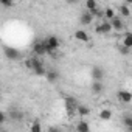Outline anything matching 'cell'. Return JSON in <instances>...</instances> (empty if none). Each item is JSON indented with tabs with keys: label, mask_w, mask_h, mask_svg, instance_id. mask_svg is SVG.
<instances>
[{
	"label": "cell",
	"mask_w": 132,
	"mask_h": 132,
	"mask_svg": "<svg viewBox=\"0 0 132 132\" xmlns=\"http://www.w3.org/2000/svg\"><path fill=\"white\" fill-rule=\"evenodd\" d=\"M42 40H44L47 54H53V53L59 48V45H61V42H59V39H57L56 36H48V37H45V39H42Z\"/></svg>",
	"instance_id": "7a4b0ae2"
},
{
	"label": "cell",
	"mask_w": 132,
	"mask_h": 132,
	"mask_svg": "<svg viewBox=\"0 0 132 132\" xmlns=\"http://www.w3.org/2000/svg\"><path fill=\"white\" fill-rule=\"evenodd\" d=\"M76 113H78L79 117H87V115L90 113V109H89L87 106H84V104H78V106H76Z\"/></svg>",
	"instance_id": "5bb4252c"
},
{
	"label": "cell",
	"mask_w": 132,
	"mask_h": 132,
	"mask_svg": "<svg viewBox=\"0 0 132 132\" xmlns=\"http://www.w3.org/2000/svg\"><path fill=\"white\" fill-rule=\"evenodd\" d=\"M90 75H92L93 81H103V78H104V70L100 67V65H95V67L92 69V72H90Z\"/></svg>",
	"instance_id": "9c48e42d"
},
{
	"label": "cell",
	"mask_w": 132,
	"mask_h": 132,
	"mask_svg": "<svg viewBox=\"0 0 132 132\" xmlns=\"http://www.w3.org/2000/svg\"><path fill=\"white\" fill-rule=\"evenodd\" d=\"M109 22H110L112 31H118V33H120V31H123V30H124V22H123L118 16H113Z\"/></svg>",
	"instance_id": "8992f818"
},
{
	"label": "cell",
	"mask_w": 132,
	"mask_h": 132,
	"mask_svg": "<svg viewBox=\"0 0 132 132\" xmlns=\"http://www.w3.org/2000/svg\"><path fill=\"white\" fill-rule=\"evenodd\" d=\"M98 117H100V120H103V121H109V120L112 118V110H110V109H101Z\"/></svg>",
	"instance_id": "9a60e30c"
},
{
	"label": "cell",
	"mask_w": 132,
	"mask_h": 132,
	"mask_svg": "<svg viewBox=\"0 0 132 132\" xmlns=\"http://www.w3.org/2000/svg\"><path fill=\"white\" fill-rule=\"evenodd\" d=\"M70 3H76V2H79V0H69Z\"/></svg>",
	"instance_id": "484cf974"
},
{
	"label": "cell",
	"mask_w": 132,
	"mask_h": 132,
	"mask_svg": "<svg viewBox=\"0 0 132 132\" xmlns=\"http://www.w3.org/2000/svg\"><path fill=\"white\" fill-rule=\"evenodd\" d=\"M30 129H31L33 132H40V130H42V126H40V124L36 121V123H33V124L30 126Z\"/></svg>",
	"instance_id": "603a6c76"
},
{
	"label": "cell",
	"mask_w": 132,
	"mask_h": 132,
	"mask_svg": "<svg viewBox=\"0 0 132 132\" xmlns=\"http://www.w3.org/2000/svg\"><path fill=\"white\" fill-rule=\"evenodd\" d=\"M33 53H34L36 56H45V54H47L44 40H34V44H33Z\"/></svg>",
	"instance_id": "52a82bcc"
},
{
	"label": "cell",
	"mask_w": 132,
	"mask_h": 132,
	"mask_svg": "<svg viewBox=\"0 0 132 132\" xmlns=\"http://www.w3.org/2000/svg\"><path fill=\"white\" fill-rule=\"evenodd\" d=\"M0 5L5 8H11L13 6V0H0Z\"/></svg>",
	"instance_id": "cb8c5ba5"
},
{
	"label": "cell",
	"mask_w": 132,
	"mask_h": 132,
	"mask_svg": "<svg viewBox=\"0 0 132 132\" xmlns=\"http://www.w3.org/2000/svg\"><path fill=\"white\" fill-rule=\"evenodd\" d=\"M86 8L90 14L96 16L98 14V3H96V0H86Z\"/></svg>",
	"instance_id": "8fae6325"
},
{
	"label": "cell",
	"mask_w": 132,
	"mask_h": 132,
	"mask_svg": "<svg viewBox=\"0 0 132 132\" xmlns=\"http://www.w3.org/2000/svg\"><path fill=\"white\" fill-rule=\"evenodd\" d=\"M93 19H95V16L93 14H90L87 10L81 14V17H79V22H81V25H90L92 22H93Z\"/></svg>",
	"instance_id": "30bf717a"
},
{
	"label": "cell",
	"mask_w": 132,
	"mask_h": 132,
	"mask_svg": "<svg viewBox=\"0 0 132 132\" xmlns=\"http://www.w3.org/2000/svg\"><path fill=\"white\" fill-rule=\"evenodd\" d=\"M44 76L47 78V81H48V82H56V81L59 79V73H57L56 70H47Z\"/></svg>",
	"instance_id": "7c38bea8"
},
{
	"label": "cell",
	"mask_w": 132,
	"mask_h": 132,
	"mask_svg": "<svg viewBox=\"0 0 132 132\" xmlns=\"http://www.w3.org/2000/svg\"><path fill=\"white\" fill-rule=\"evenodd\" d=\"M117 98H118L121 103L129 104V103L132 101V93H130L129 90H118V92H117Z\"/></svg>",
	"instance_id": "ba28073f"
},
{
	"label": "cell",
	"mask_w": 132,
	"mask_h": 132,
	"mask_svg": "<svg viewBox=\"0 0 132 132\" xmlns=\"http://www.w3.org/2000/svg\"><path fill=\"white\" fill-rule=\"evenodd\" d=\"M92 90L98 95V93H101L103 90H104V86H103V82L101 81H93L92 82Z\"/></svg>",
	"instance_id": "ac0fdd59"
},
{
	"label": "cell",
	"mask_w": 132,
	"mask_h": 132,
	"mask_svg": "<svg viewBox=\"0 0 132 132\" xmlns=\"http://www.w3.org/2000/svg\"><path fill=\"white\" fill-rule=\"evenodd\" d=\"M120 14L123 16V17H129L130 16V10H129V5H121L120 6Z\"/></svg>",
	"instance_id": "ffe728a7"
},
{
	"label": "cell",
	"mask_w": 132,
	"mask_h": 132,
	"mask_svg": "<svg viewBox=\"0 0 132 132\" xmlns=\"http://www.w3.org/2000/svg\"><path fill=\"white\" fill-rule=\"evenodd\" d=\"M95 33L96 34H109V33H112V27H110V22L106 19V20H103L100 25H96L95 27Z\"/></svg>",
	"instance_id": "277c9868"
},
{
	"label": "cell",
	"mask_w": 132,
	"mask_h": 132,
	"mask_svg": "<svg viewBox=\"0 0 132 132\" xmlns=\"http://www.w3.org/2000/svg\"><path fill=\"white\" fill-rule=\"evenodd\" d=\"M6 120H8L6 113H5V112H0V124H3V123H5Z\"/></svg>",
	"instance_id": "d4e9b609"
},
{
	"label": "cell",
	"mask_w": 132,
	"mask_h": 132,
	"mask_svg": "<svg viewBox=\"0 0 132 132\" xmlns=\"http://www.w3.org/2000/svg\"><path fill=\"white\" fill-rule=\"evenodd\" d=\"M76 130H78V132H89V130H90V126H89L84 120H81V121L76 124Z\"/></svg>",
	"instance_id": "d6986e66"
},
{
	"label": "cell",
	"mask_w": 132,
	"mask_h": 132,
	"mask_svg": "<svg viewBox=\"0 0 132 132\" xmlns=\"http://www.w3.org/2000/svg\"><path fill=\"white\" fill-rule=\"evenodd\" d=\"M113 16H115V11H113V8H106V10H104V17H106L107 20H110Z\"/></svg>",
	"instance_id": "44dd1931"
},
{
	"label": "cell",
	"mask_w": 132,
	"mask_h": 132,
	"mask_svg": "<svg viewBox=\"0 0 132 132\" xmlns=\"http://www.w3.org/2000/svg\"><path fill=\"white\" fill-rule=\"evenodd\" d=\"M123 123L126 124L127 129H132V117H130V115H126V117L123 118Z\"/></svg>",
	"instance_id": "7402d4cb"
},
{
	"label": "cell",
	"mask_w": 132,
	"mask_h": 132,
	"mask_svg": "<svg viewBox=\"0 0 132 132\" xmlns=\"http://www.w3.org/2000/svg\"><path fill=\"white\" fill-rule=\"evenodd\" d=\"M132 3V0H126V5H130Z\"/></svg>",
	"instance_id": "4316f807"
},
{
	"label": "cell",
	"mask_w": 132,
	"mask_h": 132,
	"mask_svg": "<svg viewBox=\"0 0 132 132\" xmlns=\"http://www.w3.org/2000/svg\"><path fill=\"white\" fill-rule=\"evenodd\" d=\"M3 53H5V56H6L10 61H19V59L22 57L20 51H19L17 48H13V47H3Z\"/></svg>",
	"instance_id": "3957f363"
},
{
	"label": "cell",
	"mask_w": 132,
	"mask_h": 132,
	"mask_svg": "<svg viewBox=\"0 0 132 132\" xmlns=\"http://www.w3.org/2000/svg\"><path fill=\"white\" fill-rule=\"evenodd\" d=\"M8 117H10L11 120H14V121H19V120H22V118H23V113H22L20 110H16V109H13V110H10Z\"/></svg>",
	"instance_id": "2e32d148"
},
{
	"label": "cell",
	"mask_w": 132,
	"mask_h": 132,
	"mask_svg": "<svg viewBox=\"0 0 132 132\" xmlns=\"http://www.w3.org/2000/svg\"><path fill=\"white\" fill-rule=\"evenodd\" d=\"M76 100L75 98H65V110H67V113L72 117V115H75L76 113Z\"/></svg>",
	"instance_id": "5b68a950"
},
{
	"label": "cell",
	"mask_w": 132,
	"mask_h": 132,
	"mask_svg": "<svg viewBox=\"0 0 132 132\" xmlns=\"http://www.w3.org/2000/svg\"><path fill=\"white\" fill-rule=\"evenodd\" d=\"M25 65L28 67V70H31L34 75H37V76H44L45 75V65H44V61L40 59V56H33V57H28L27 61H25Z\"/></svg>",
	"instance_id": "6da1fadb"
},
{
	"label": "cell",
	"mask_w": 132,
	"mask_h": 132,
	"mask_svg": "<svg viewBox=\"0 0 132 132\" xmlns=\"http://www.w3.org/2000/svg\"><path fill=\"white\" fill-rule=\"evenodd\" d=\"M0 101H2V96H0Z\"/></svg>",
	"instance_id": "83f0119b"
},
{
	"label": "cell",
	"mask_w": 132,
	"mask_h": 132,
	"mask_svg": "<svg viewBox=\"0 0 132 132\" xmlns=\"http://www.w3.org/2000/svg\"><path fill=\"white\" fill-rule=\"evenodd\" d=\"M75 39L79 42H89V34L84 30H76L75 31Z\"/></svg>",
	"instance_id": "4fadbf2b"
},
{
	"label": "cell",
	"mask_w": 132,
	"mask_h": 132,
	"mask_svg": "<svg viewBox=\"0 0 132 132\" xmlns=\"http://www.w3.org/2000/svg\"><path fill=\"white\" fill-rule=\"evenodd\" d=\"M123 47H126V48H132V34L130 33H126L124 34V37H123Z\"/></svg>",
	"instance_id": "e0dca14e"
}]
</instances>
